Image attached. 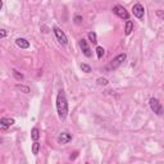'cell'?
<instances>
[{"label":"cell","instance_id":"obj_8","mask_svg":"<svg viewBox=\"0 0 164 164\" xmlns=\"http://www.w3.org/2000/svg\"><path fill=\"white\" fill-rule=\"evenodd\" d=\"M80 46H81V49H82V53L85 54V57L90 58V57H91V50H90L89 44H87V41H86L85 39H81V40H80Z\"/></svg>","mask_w":164,"mask_h":164},{"label":"cell","instance_id":"obj_11","mask_svg":"<svg viewBox=\"0 0 164 164\" xmlns=\"http://www.w3.org/2000/svg\"><path fill=\"white\" fill-rule=\"evenodd\" d=\"M133 31V23L132 21H127L126 22V28H124V34L126 35H131Z\"/></svg>","mask_w":164,"mask_h":164},{"label":"cell","instance_id":"obj_1","mask_svg":"<svg viewBox=\"0 0 164 164\" xmlns=\"http://www.w3.org/2000/svg\"><path fill=\"white\" fill-rule=\"evenodd\" d=\"M57 110H58V116L59 119L64 121L68 116V100L65 97L64 91L61 90L58 92V96H57Z\"/></svg>","mask_w":164,"mask_h":164},{"label":"cell","instance_id":"obj_2","mask_svg":"<svg viewBox=\"0 0 164 164\" xmlns=\"http://www.w3.org/2000/svg\"><path fill=\"white\" fill-rule=\"evenodd\" d=\"M149 105H150V109L156 114V116H162L164 113V108L162 105V103L158 99H155V97H151L149 100Z\"/></svg>","mask_w":164,"mask_h":164},{"label":"cell","instance_id":"obj_9","mask_svg":"<svg viewBox=\"0 0 164 164\" xmlns=\"http://www.w3.org/2000/svg\"><path fill=\"white\" fill-rule=\"evenodd\" d=\"M14 123H15V121L13 118H2L0 119V126H2L3 130L10 127V126H13Z\"/></svg>","mask_w":164,"mask_h":164},{"label":"cell","instance_id":"obj_3","mask_svg":"<svg viewBox=\"0 0 164 164\" xmlns=\"http://www.w3.org/2000/svg\"><path fill=\"white\" fill-rule=\"evenodd\" d=\"M113 13L121 19H126V21L130 19V13L126 10L124 7H122V5H116V7H113Z\"/></svg>","mask_w":164,"mask_h":164},{"label":"cell","instance_id":"obj_6","mask_svg":"<svg viewBox=\"0 0 164 164\" xmlns=\"http://www.w3.org/2000/svg\"><path fill=\"white\" fill-rule=\"evenodd\" d=\"M132 12H133L135 17H137L139 19H143V18H144L145 9H144V7H143V5H141L140 3H137V4L133 5V7H132Z\"/></svg>","mask_w":164,"mask_h":164},{"label":"cell","instance_id":"obj_4","mask_svg":"<svg viewBox=\"0 0 164 164\" xmlns=\"http://www.w3.org/2000/svg\"><path fill=\"white\" fill-rule=\"evenodd\" d=\"M126 58H127V55H126V54H119V55H117L110 63H109V65H108L107 68H108V69H116V68H118L119 65H121V64L126 61Z\"/></svg>","mask_w":164,"mask_h":164},{"label":"cell","instance_id":"obj_18","mask_svg":"<svg viewBox=\"0 0 164 164\" xmlns=\"http://www.w3.org/2000/svg\"><path fill=\"white\" fill-rule=\"evenodd\" d=\"M97 84H99L100 86H107V85L109 84V81H108L107 78H103V77H100V78H97Z\"/></svg>","mask_w":164,"mask_h":164},{"label":"cell","instance_id":"obj_10","mask_svg":"<svg viewBox=\"0 0 164 164\" xmlns=\"http://www.w3.org/2000/svg\"><path fill=\"white\" fill-rule=\"evenodd\" d=\"M15 44H17V46L21 48V49H28L30 48V42L27 41L26 39H22V37H19V39L15 40Z\"/></svg>","mask_w":164,"mask_h":164},{"label":"cell","instance_id":"obj_12","mask_svg":"<svg viewBox=\"0 0 164 164\" xmlns=\"http://www.w3.org/2000/svg\"><path fill=\"white\" fill-rule=\"evenodd\" d=\"M31 137H32V140L34 141H37L40 139V131H39V128H32V131H31Z\"/></svg>","mask_w":164,"mask_h":164},{"label":"cell","instance_id":"obj_17","mask_svg":"<svg viewBox=\"0 0 164 164\" xmlns=\"http://www.w3.org/2000/svg\"><path fill=\"white\" fill-rule=\"evenodd\" d=\"M81 69L84 71L85 73H90V72H91V67H90L89 64H85V63H84V64H81Z\"/></svg>","mask_w":164,"mask_h":164},{"label":"cell","instance_id":"obj_20","mask_svg":"<svg viewBox=\"0 0 164 164\" xmlns=\"http://www.w3.org/2000/svg\"><path fill=\"white\" fill-rule=\"evenodd\" d=\"M156 17L164 21V12H163V10H156Z\"/></svg>","mask_w":164,"mask_h":164},{"label":"cell","instance_id":"obj_15","mask_svg":"<svg viewBox=\"0 0 164 164\" xmlns=\"http://www.w3.org/2000/svg\"><path fill=\"white\" fill-rule=\"evenodd\" d=\"M39 150H40V144L37 143V141H35L34 145H32V154L37 155V154H39Z\"/></svg>","mask_w":164,"mask_h":164},{"label":"cell","instance_id":"obj_19","mask_svg":"<svg viewBox=\"0 0 164 164\" xmlns=\"http://www.w3.org/2000/svg\"><path fill=\"white\" fill-rule=\"evenodd\" d=\"M13 76H14V77L17 78V80H19V81H21V80H23V74L19 73L17 69H13Z\"/></svg>","mask_w":164,"mask_h":164},{"label":"cell","instance_id":"obj_7","mask_svg":"<svg viewBox=\"0 0 164 164\" xmlns=\"http://www.w3.org/2000/svg\"><path fill=\"white\" fill-rule=\"evenodd\" d=\"M72 139H73V136L71 135L69 132H62L61 135L58 136L57 141H58V144H61V145H65V144H68L69 141H72Z\"/></svg>","mask_w":164,"mask_h":164},{"label":"cell","instance_id":"obj_13","mask_svg":"<svg viewBox=\"0 0 164 164\" xmlns=\"http://www.w3.org/2000/svg\"><path fill=\"white\" fill-rule=\"evenodd\" d=\"M15 89L19 90V91H22L23 94H28V92H30V87H28V86H25V85L17 84V85H15Z\"/></svg>","mask_w":164,"mask_h":164},{"label":"cell","instance_id":"obj_14","mask_svg":"<svg viewBox=\"0 0 164 164\" xmlns=\"http://www.w3.org/2000/svg\"><path fill=\"white\" fill-rule=\"evenodd\" d=\"M87 37H89V40H90L92 44H94V45H96V44H97V37H96V34H95V32H89Z\"/></svg>","mask_w":164,"mask_h":164},{"label":"cell","instance_id":"obj_5","mask_svg":"<svg viewBox=\"0 0 164 164\" xmlns=\"http://www.w3.org/2000/svg\"><path fill=\"white\" fill-rule=\"evenodd\" d=\"M54 34H55L57 39H58V41H59V44H61V45L65 46V45H67V44H68L67 35H65V34H64V32H63L61 28H58V27H55V28H54Z\"/></svg>","mask_w":164,"mask_h":164},{"label":"cell","instance_id":"obj_22","mask_svg":"<svg viewBox=\"0 0 164 164\" xmlns=\"http://www.w3.org/2000/svg\"><path fill=\"white\" fill-rule=\"evenodd\" d=\"M5 36H7V31H5V30H0V37L4 39Z\"/></svg>","mask_w":164,"mask_h":164},{"label":"cell","instance_id":"obj_21","mask_svg":"<svg viewBox=\"0 0 164 164\" xmlns=\"http://www.w3.org/2000/svg\"><path fill=\"white\" fill-rule=\"evenodd\" d=\"M81 22H82V17H81V15H76V17H74V23L76 25H81Z\"/></svg>","mask_w":164,"mask_h":164},{"label":"cell","instance_id":"obj_16","mask_svg":"<svg viewBox=\"0 0 164 164\" xmlns=\"http://www.w3.org/2000/svg\"><path fill=\"white\" fill-rule=\"evenodd\" d=\"M104 53H105V50H104V49H103L101 46H97V48H96V55H97V58H99V59H101V58H103Z\"/></svg>","mask_w":164,"mask_h":164}]
</instances>
